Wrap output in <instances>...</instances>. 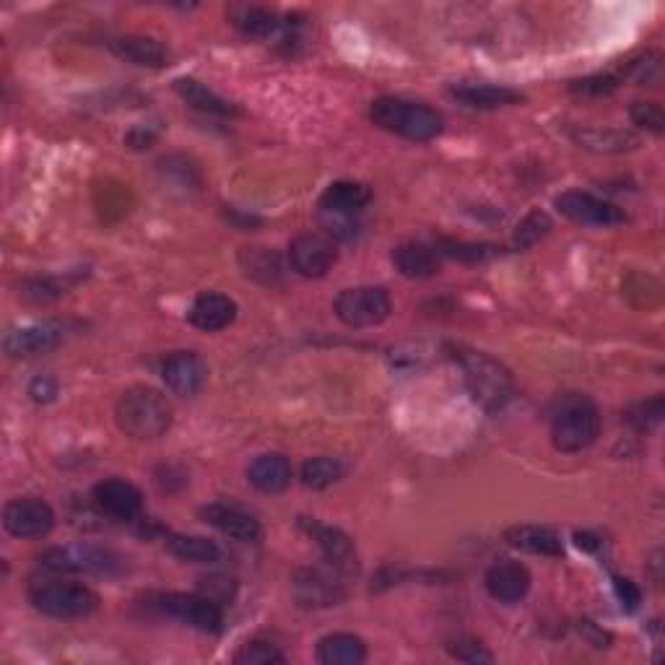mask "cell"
<instances>
[{
	"instance_id": "6da1fadb",
	"label": "cell",
	"mask_w": 665,
	"mask_h": 665,
	"mask_svg": "<svg viewBox=\"0 0 665 665\" xmlns=\"http://www.w3.org/2000/svg\"><path fill=\"white\" fill-rule=\"evenodd\" d=\"M114 421H118V429L125 437L154 442L169 432L175 411H171L167 396H162L159 390L135 385V388H128L114 403Z\"/></svg>"
},
{
	"instance_id": "7a4b0ae2",
	"label": "cell",
	"mask_w": 665,
	"mask_h": 665,
	"mask_svg": "<svg viewBox=\"0 0 665 665\" xmlns=\"http://www.w3.org/2000/svg\"><path fill=\"white\" fill-rule=\"evenodd\" d=\"M455 362L461 364L463 383H466L470 398L484 411L497 413L510 403L514 383L502 362L486 352H476V348H455Z\"/></svg>"
},
{
	"instance_id": "3957f363",
	"label": "cell",
	"mask_w": 665,
	"mask_h": 665,
	"mask_svg": "<svg viewBox=\"0 0 665 665\" xmlns=\"http://www.w3.org/2000/svg\"><path fill=\"white\" fill-rule=\"evenodd\" d=\"M369 120L383 131L417 143L434 141L445 131V120L434 107L400 97L375 99L369 104Z\"/></svg>"
},
{
	"instance_id": "277c9868",
	"label": "cell",
	"mask_w": 665,
	"mask_h": 665,
	"mask_svg": "<svg viewBox=\"0 0 665 665\" xmlns=\"http://www.w3.org/2000/svg\"><path fill=\"white\" fill-rule=\"evenodd\" d=\"M600 437V411L585 392H567L552 409V442L559 453H583Z\"/></svg>"
},
{
	"instance_id": "5b68a950",
	"label": "cell",
	"mask_w": 665,
	"mask_h": 665,
	"mask_svg": "<svg viewBox=\"0 0 665 665\" xmlns=\"http://www.w3.org/2000/svg\"><path fill=\"white\" fill-rule=\"evenodd\" d=\"M42 567L49 572H66V575H97L114 577L125 569V559L110 546L99 543H66L55 546L40 556Z\"/></svg>"
},
{
	"instance_id": "8992f818",
	"label": "cell",
	"mask_w": 665,
	"mask_h": 665,
	"mask_svg": "<svg viewBox=\"0 0 665 665\" xmlns=\"http://www.w3.org/2000/svg\"><path fill=\"white\" fill-rule=\"evenodd\" d=\"M29 603L49 619H86L99 609V596L76 580H42L29 588Z\"/></svg>"
},
{
	"instance_id": "52a82bcc",
	"label": "cell",
	"mask_w": 665,
	"mask_h": 665,
	"mask_svg": "<svg viewBox=\"0 0 665 665\" xmlns=\"http://www.w3.org/2000/svg\"><path fill=\"white\" fill-rule=\"evenodd\" d=\"M335 318L348 328H375L392 312V299L383 286H354L335 297Z\"/></svg>"
},
{
	"instance_id": "ba28073f",
	"label": "cell",
	"mask_w": 665,
	"mask_h": 665,
	"mask_svg": "<svg viewBox=\"0 0 665 665\" xmlns=\"http://www.w3.org/2000/svg\"><path fill=\"white\" fill-rule=\"evenodd\" d=\"M156 606L167 613V617L182 621L203 634H219L224 627V611L217 600L209 596H198V592H162L156 598Z\"/></svg>"
},
{
	"instance_id": "9c48e42d",
	"label": "cell",
	"mask_w": 665,
	"mask_h": 665,
	"mask_svg": "<svg viewBox=\"0 0 665 665\" xmlns=\"http://www.w3.org/2000/svg\"><path fill=\"white\" fill-rule=\"evenodd\" d=\"M339 263V245L325 232H304L291 240L289 266L302 278H323Z\"/></svg>"
},
{
	"instance_id": "30bf717a",
	"label": "cell",
	"mask_w": 665,
	"mask_h": 665,
	"mask_svg": "<svg viewBox=\"0 0 665 665\" xmlns=\"http://www.w3.org/2000/svg\"><path fill=\"white\" fill-rule=\"evenodd\" d=\"M556 211L562 217H567L569 221L583 226H619L627 221V213L619 209V206L609 203V200L596 198L592 192L585 190H567L562 196H556L554 200Z\"/></svg>"
},
{
	"instance_id": "8fae6325",
	"label": "cell",
	"mask_w": 665,
	"mask_h": 665,
	"mask_svg": "<svg viewBox=\"0 0 665 665\" xmlns=\"http://www.w3.org/2000/svg\"><path fill=\"white\" fill-rule=\"evenodd\" d=\"M3 528L13 539H42L55 528V510L40 497H19L3 507Z\"/></svg>"
},
{
	"instance_id": "7c38bea8",
	"label": "cell",
	"mask_w": 665,
	"mask_h": 665,
	"mask_svg": "<svg viewBox=\"0 0 665 665\" xmlns=\"http://www.w3.org/2000/svg\"><path fill=\"white\" fill-rule=\"evenodd\" d=\"M341 572L325 569H297L291 577V592H295L297 603L304 609H331L346 598V588L339 580Z\"/></svg>"
},
{
	"instance_id": "4fadbf2b",
	"label": "cell",
	"mask_w": 665,
	"mask_h": 665,
	"mask_svg": "<svg viewBox=\"0 0 665 665\" xmlns=\"http://www.w3.org/2000/svg\"><path fill=\"white\" fill-rule=\"evenodd\" d=\"M299 528L310 535V539L318 543L320 552H323L325 562L331 564V569L341 572V575H356L359 572V556H356V546L352 541V535H346L341 528L333 525H323L318 520L302 518L299 520Z\"/></svg>"
},
{
	"instance_id": "5bb4252c",
	"label": "cell",
	"mask_w": 665,
	"mask_h": 665,
	"mask_svg": "<svg viewBox=\"0 0 665 665\" xmlns=\"http://www.w3.org/2000/svg\"><path fill=\"white\" fill-rule=\"evenodd\" d=\"M162 380L175 396H198L209 380V364L196 352H175L162 362Z\"/></svg>"
},
{
	"instance_id": "9a60e30c",
	"label": "cell",
	"mask_w": 665,
	"mask_h": 665,
	"mask_svg": "<svg viewBox=\"0 0 665 665\" xmlns=\"http://www.w3.org/2000/svg\"><path fill=\"white\" fill-rule=\"evenodd\" d=\"M66 339V325L57 320H47V323H34L26 328H16L3 339V352L11 359H26V356H37L45 352H53Z\"/></svg>"
},
{
	"instance_id": "2e32d148",
	"label": "cell",
	"mask_w": 665,
	"mask_h": 665,
	"mask_svg": "<svg viewBox=\"0 0 665 665\" xmlns=\"http://www.w3.org/2000/svg\"><path fill=\"white\" fill-rule=\"evenodd\" d=\"M200 520L217 528L219 533L229 535V539L240 543H261L263 541V525L255 514L242 510V507L224 505V502H211L200 507Z\"/></svg>"
},
{
	"instance_id": "e0dca14e",
	"label": "cell",
	"mask_w": 665,
	"mask_h": 665,
	"mask_svg": "<svg viewBox=\"0 0 665 665\" xmlns=\"http://www.w3.org/2000/svg\"><path fill=\"white\" fill-rule=\"evenodd\" d=\"M531 572H528L525 564L514 562V559H499L486 569L484 575V588L489 592L497 603L505 606H514L520 603L531 590Z\"/></svg>"
},
{
	"instance_id": "ac0fdd59",
	"label": "cell",
	"mask_w": 665,
	"mask_h": 665,
	"mask_svg": "<svg viewBox=\"0 0 665 665\" xmlns=\"http://www.w3.org/2000/svg\"><path fill=\"white\" fill-rule=\"evenodd\" d=\"M95 505L107 518L133 523L143 512V495L138 486L125 478H107L95 486Z\"/></svg>"
},
{
	"instance_id": "d6986e66",
	"label": "cell",
	"mask_w": 665,
	"mask_h": 665,
	"mask_svg": "<svg viewBox=\"0 0 665 665\" xmlns=\"http://www.w3.org/2000/svg\"><path fill=\"white\" fill-rule=\"evenodd\" d=\"M188 320L192 328L203 333H219L237 320V302L221 291H203L192 302Z\"/></svg>"
},
{
	"instance_id": "ffe728a7",
	"label": "cell",
	"mask_w": 665,
	"mask_h": 665,
	"mask_svg": "<svg viewBox=\"0 0 665 665\" xmlns=\"http://www.w3.org/2000/svg\"><path fill=\"white\" fill-rule=\"evenodd\" d=\"M295 468L281 453H263L247 466V481L263 495H281L291 486Z\"/></svg>"
},
{
	"instance_id": "44dd1931",
	"label": "cell",
	"mask_w": 665,
	"mask_h": 665,
	"mask_svg": "<svg viewBox=\"0 0 665 665\" xmlns=\"http://www.w3.org/2000/svg\"><path fill=\"white\" fill-rule=\"evenodd\" d=\"M372 203V190L362 182L352 180H339L328 185L323 196H320V209L328 217H341V219H354L356 213H362Z\"/></svg>"
},
{
	"instance_id": "7402d4cb",
	"label": "cell",
	"mask_w": 665,
	"mask_h": 665,
	"mask_svg": "<svg viewBox=\"0 0 665 665\" xmlns=\"http://www.w3.org/2000/svg\"><path fill=\"white\" fill-rule=\"evenodd\" d=\"M440 257L442 255L437 253V247L424 245V242H403V245L392 250V266H396L400 276L424 281V278L440 274Z\"/></svg>"
},
{
	"instance_id": "603a6c76",
	"label": "cell",
	"mask_w": 665,
	"mask_h": 665,
	"mask_svg": "<svg viewBox=\"0 0 665 665\" xmlns=\"http://www.w3.org/2000/svg\"><path fill=\"white\" fill-rule=\"evenodd\" d=\"M229 21L237 29L242 37L250 40H270L281 29L289 26V21H281L276 11L263 9V5H247L237 3L229 9Z\"/></svg>"
},
{
	"instance_id": "cb8c5ba5",
	"label": "cell",
	"mask_w": 665,
	"mask_h": 665,
	"mask_svg": "<svg viewBox=\"0 0 665 665\" xmlns=\"http://www.w3.org/2000/svg\"><path fill=\"white\" fill-rule=\"evenodd\" d=\"M450 97L470 107V110H499V107L523 102L520 91L495 84H457L450 89Z\"/></svg>"
},
{
	"instance_id": "d4e9b609",
	"label": "cell",
	"mask_w": 665,
	"mask_h": 665,
	"mask_svg": "<svg viewBox=\"0 0 665 665\" xmlns=\"http://www.w3.org/2000/svg\"><path fill=\"white\" fill-rule=\"evenodd\" d=\"M110 49L123 60L141 68H164L169 60V49L154 37H141V34H125V37L110 40Z\"/></svg>"
},
{
	"instance_id": "484cf974",
	"label": "cell",
	"mask_w": 665,
	"mask_h": 665,
	"mask_svg": "<svg viewBox=\"0 0 665 665\" xmlns=\"http://www.w3.org/2000/svg\"><path fill=\"white\" fill-rule=\"evenodd\" d=\"M505 541L512 548L535 556H562L564 546L559 533L543 525H512L505 531Z\"/></svg>"
},
{
	"instance_id": "4316f807",
	"label": "cell",
	"mask_w": 665,
	"mask_h": 665,
	"mask_svg": "<svg viewBox=\"0 0 665 665\" xmlns=\"http://www.w3.org/2000/svg\"><path fill=\"white\" fill-rule=\"evenodd\" d=\"M175 91L182 97V102H188V107L203 114H213V118H234L237 114V107L206 84H200L198 78H177Z\"/></svg>"
},
{
	"instance_id": "83f0119b",
	"label": "cell",
	"mask_w": 665,
	"mask_h": 665,
	"mask_svg": "<svg viewBox=\"0 0 665 665\" xmlns=\"http://www.w3.org/2000/svg\"><path fill=\"white\" fill-rule=\"evenodd\" d=\"M318 661L323 665H362L367 661V645L352 632L325 634L318 642Z\"/></svg>"
},
{
	"instance_id": "f1b7e54d",
	"label": "cell",
	"mask_w": 665,
	"mask_h": 665,
	"mask_svg": "<svg viewBox=\"0 0 665 665\" xmlns=\"http://www.w3.org/2000/svg\"><path fill=\"white\" fill-rule=\"evenodd\" d=\"M575 141L596 154H621L640 146L638 135L632 131H619V128H583L575 133Z\"/></svg>"
},
{
	"instance_id": "f546056e",
	"label": "cell",
	"mask_w": 665,
	"mask_h": 665,
	"mask_svg": "<svg viewBox=\"0 0 665 665\" xmlns=\"http://www.w3.org/2000/svg\"><path fill=\"white\" fill-rule=\"evenodd\" d=\"M167 552L175 559L188 562V564H217L221 559V546L217 541L206 539V535H182L175 533L164 541Z\"/></svg>"
},
{
	"instance_id": "4dcf8cb0",
	"label": "cell",
	"mask_w": 665,
	"mask_h": 665,
	"mask_svg": "<svg viewBox=\"0 0 665 665\" xmlns=\"http://www.w3.org/2000/svg\"><path fill=\"white\" fill-rule=\"evenodd\" d=\"M240 266L245 270L247 278H253L257 284H281L284 276V263L278 253L268 247H245L240 253Z\"/></svg>"
},
{
	"instance_id": "1f68e13d",
	"label": "cell",
	"mask_w": 665,
	"mask_h": 665,
	"mask_svg": "<svg viewBox=\"0 0 665 665\" xmlns=\"http://www.w3.org/2000/svg\"><path fill=\"white\" fill-rule=\"evenodd\" d=\"M346 463L341 457H310V461H304L302 470H299V478H302L307 489L323 491L328 486L339 484L346 476Z\"/></svg>"
},
{
	"instance_id": "d6a6232c",
	"label": "cell",
	"mask_w": 665,
	"mask_h": 665,
	"mask_svg": "<svg viewBox=\"0 0 665 665\" xmlns=\"http://www.w3.org/2000/svg\"><path fill=\"white\" fill-rule=\"evenodd\" d=\"M552 229H554V221L546 211H531L523 221H520L518 229H514L512 250H531L533 245H539Z\"/></svg>"
},
{
	"instance_id": "836d02e7",
	"label": "cell",
	"mask_w": 665,
	"mask_h": 665,
	"mask_svg": "<svg viewBox=\"0 0 665 665\" xmlns=\"http://www.w3.org/2000/svg\"><path fill=\"white\" fill-rule=\"evenodd\" d=\"M437 253L445 257H453V261H463V263H486L491 257H497L502 253V247L497 245H486V242H455V240H440Z\"/></svg>"
},
{
	"instance_id": "e575fe53",
	"label": "cell",
	"mask_w": 665,
	"mask_h": 665,
	"mask_svg": "<svg viewBox=\"0 0 665 665\" xmlns=\"http://www.w3.org/2000/svg\"><path fill=\"white\" fill-rule=\"evenodd\" d=\"M234 663L237 665H281V663H286V655L274 645V642L253 640L237 650Z\"/></svg>"
},
{
	"instance_id": "d590c367",
	"label": "cell",
	"mask_w": 665,
	"mask_h": 665,
	"mask_svg": "<svg viewBox=\"0 0 665 665\" xmlns=\"http://www.w3.org/2000/svg\"><path fill=\"white\" fill-rule=\"evenodd\" d=\"M68 284L66 278H55V276H40V278H26L21 284L19 295L29 299V302H53L60 295H66Z\"/></svg>"
},
{
	"instance_id": "8d00e7d4",
	"label": "cell",
	"mask_w": 665,
	"mask_h": 665,
	"mask_svg": "<svg viewBox=\"0 0 665 665\" xmlns=\"http://www.w3.org/2000/svg\"><path fill=\"white\" fill-rule=\"evenodd\" d=\"M621 78H632L640 86H653L663 78V57L657 53H645L638 60L629 63Z\"/></svg>"
},
{
	"instance_id": "74e56055",
	"label": "cell",
	"mask_w": 665,
	"mask_h": 665,
	"mask_svg": "<svg viewBox=\"0 0 665 665\" xmlns=\"http://www.w3.org/2000/svg\"><path fill=\"white\" fill-rule=\"evenodd\" d=\"M621 86V76L617 74H598V76H588L580 78V81H572L569 91L580 97H609L613 95Z\"/></svg>"
},
{
	"instance_id": "f35d334b",
	"label": "cell",
	"mask_w": 665,
	"mask_h": 665,
	"mask_svg": "<svg viewBox=\"0 0 665 665\" xmlns=\"http://www.w3.org/2000/svg\"><path fill=\"white\" fill-rule=\"evenodd\" d=\"M629 118L638 128H645V131L663 135L665 131V112L657 102H634L632 110H629Z\"/></svg>"
},
{
	"instance_id": "ab89813d",
	"label": "cell",
	"mask_w": 665,
	"mask_h": 665,
	"mask_svg": "<svg viewBox=\"0 0 665 665\" xmlns=\"http://www.w3.org/2000/svg\"><path fill=\"white\" fill-rule=\"evenodd\" d=\"M447 653L457 657V661L481 665V663H495V655L486 650L478 640H455L447 645Z\"/></svg>"
},
{
	"instance_id": "60d3db41",
	"label": "cell",
	"mask_w": 665,
	"mask_h": 665,
	"mask_svg": "<svg viewBox=\"0 0 665 665\" xmlns=\"http://www.w3.org/2000/svg\"><path fill=\"white\" fill-rule=\"evenodd\" d=\"M663 419V398H653L647 403H638L632 411L627 413V421L638 429H650L661 424Z\"/></svg>"
},
{
	"instance_id": "b9f144b4",
	"label": "cell",
	"mask_w": 665,
	"mask_h": 665,
	"mask_svg": "<svg viewBox=\"0 0 665 665\" xmlns=\"http://www.w3.org/2000/svg\"><path fill=\"white\" fill-rule=\"evenodd\" d=\"M613 590H617L619 603L624 606L627 611H638V606L642 600V592L638 585H634L632 580H627V577H613Z\"/></svg>"
},
{
	"instance_id": "7bdbcfd3",
	"label": "cell",
	"mask_w": 665,
	"mask_h": 665,
	"mask_svg": "<svg viewBox=\"0 0 665 665\" xmlns=\"http://www.w3.org/2000/svg\"><path fill=\"white\" fill-rule=\"evenodd\" d=\"M29 396H32L34 403H49L57 396V383L49 380V377H34L32 385H29Z\"/></svg>"
},
{
	"instance_id": "ee69618b",
	"label": "cell",
	"mask_w": 665,
	"mask_h": 665,
	"mask_svg": "<svg viewBox=\"0 0 665 665\" xmlns=\"http://www.w3.org/2000/svg\"><path fill=\"white\" fill-rule=\"evenodd\" d=\"M575 541H577V546L585 548V552H596V548L600 546V541L590 533H575Z\"/></svg>"
}]
</instances>
